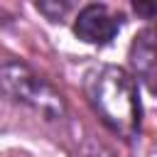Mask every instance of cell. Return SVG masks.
I'll return each instance as SVG.
<instances>
[{
    "mask_svg": "<svg viewBox=\"0 0 157 157\" xmlns=\"http://www.w3.org/2000/svg\"><path fill=\"white\" fill-rule=\"evenodd\" d=\"M86 98L96 115L120 137L132 140L140 132V98L135 78L120 66H98L86 74Z\"/></svg>",
    "mask_w": 157,
    "mask_h": 157,
    "instance_id": "cell-1",
    "label": "cell"
},
{
    "mask_svg": "<svg viewBox=\"0 0 157 157\" xmlns=\"http://www.w3.org/2000/svg\"><path fill=\"white\" fill-rule=\"evenodd\" d=\"M0 93L15 103L39 110L47 118H59L64 113L61 93L20 61H7L0 66Z\"/></svg>",
    "mask_w": 157,
    "mask_h": 157,
    "instance_id": "cell-2",
    "label": "cell"
},
{
    "mask_svg": "<svg viewBox=\"0 0 157 157\" xmlns=\"http://www.w3.org/2000/svg\"><path fill=\"white\" fill-rule=\"evenodd\" d=\"M118 29H120V15L110 12L105 5L98 2L86 5L74 22V32L88 44H108L118 34Z\"/></svg>",
    "mask_w": 157,
    "mask_h": 157,
    "instance_id": "cell-3",
    "label": "cell"
},
{
    "mask_svg": "<svg viewBox=\"0 0 157 157\" xmlns=\"http://www.w3.org/2000/svg\"><path fill=\"white\" fill-rule=\"evenodd\" d=\"M152 37L155 34L147 27L135 37V42L130 47V64H132L135 74L140 78H145L147 83H152V78H155V39Z\"/></svg>",
    "mask_w": 157,
    "mask_h": 157,
    "instance_id": "cell-4",
    "label": "cell"
},
{
    "mask_svg": "<svg viewBox=\"0 0 157 157\" xmlns=\"http://www.w3.org/2000/svg\"><path fill=\"white\" fill-rule=\"evenodd\" d=\"M135 10H137V12H142L145 17H152V12H155V5H150V2H147V5H142V2H135Z\"/></svg>",
    "mask_w": 157,
    "mask_h": 157,
    "instance_id": "cell-5",
    "label": "cell"
}]
</instances>
